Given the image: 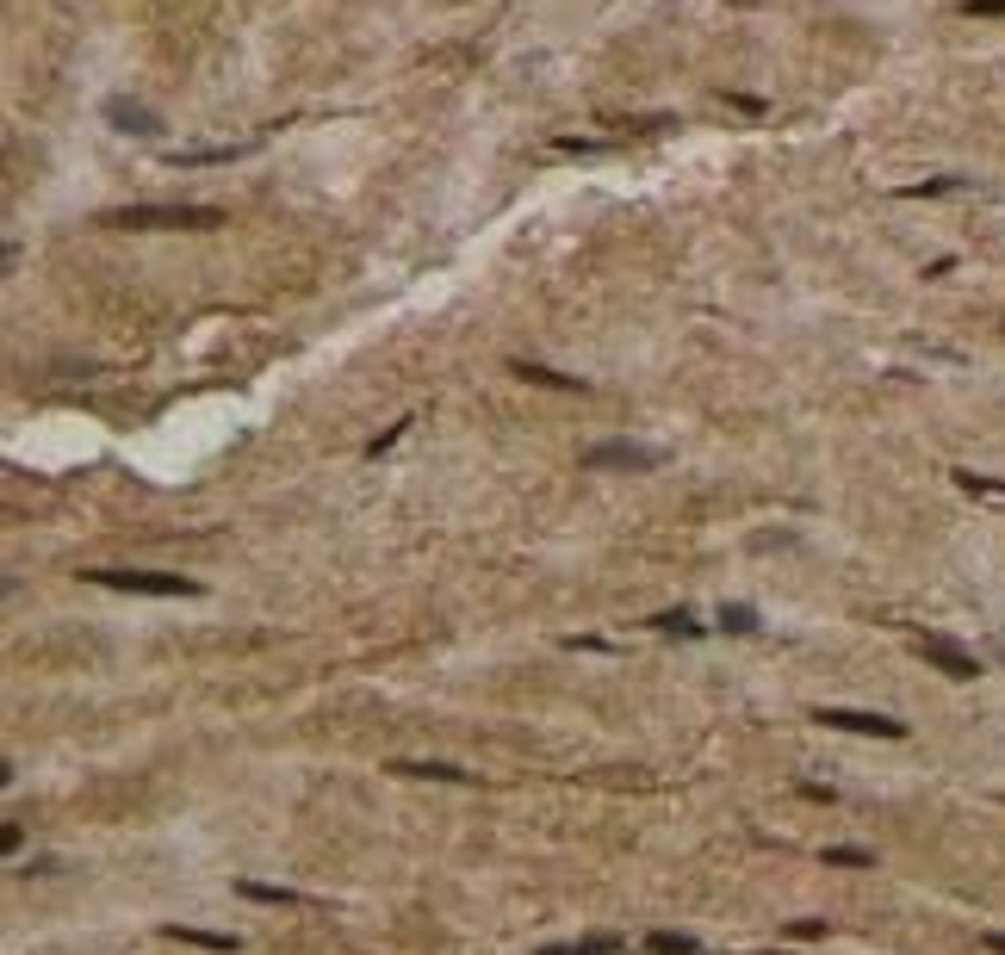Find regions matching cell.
Here are the masks:
<instances>
[{"mask_svg": "<svg viewBox=\"0 0 1005 955\" xmlns=\"http://www.w3.org/2000/svg\"><path fill=\"white\" fill-rule=\"evenodd\" d=\"M106 229H217L224 224V205H118V211H99Z\"/></svg>", "mask_w": 1005, "mask_h": 955, "instance_id": "6da1fadb", "label": "cell"}, {"mask_svg": "<svg viewBox=\"0 0 1005 955\" xmlns=\"http://www.w3.org/2000/svg\"><path fill=\"white\" fill-rule=\"evenodd\" d=\"M81 583H99V590H131V596H199L205 583L199 577H175V571H131V565H87Z\"/></svg>", "mask_w": 1005, "mask_h": 955, "instance_id": "7a4b0ae2", "label": "cell"}, {"mask_svg": "<svg viewBox=\"0 0 1005 955\" xmlns=\"http://www.w3.org/2000/svg\"><path fill=\"white\" fill-rule=\"evenodd\" d=\"M583 465H590V472H658L664 453L646 447V440H596V447L583 453Z\"/></svg>", "mask_w": 1005, "mask_h": 955, "instance_id": "3957f363", "label": "cell"}, {"mask_svg": "<svg viewBox=\"0 0 1005 955\" xmlns=\"http://www.w3.org/2000/svg\"><path fill=\"white\" fill-rule=\"evenodd\" d=\"M912 651H919L931 670H944L949 683H974V676H981V658H974V651H962L956 639H944V633H919V639H912Z\"/></svg>", "mask_w": 1005, "mask_h": 955, "instance_id": "277c9868", "label": "cell"}, {"mask_svg": "<svg viewBox=\"0 0 1005 955\" xmlns=\"http://www.w3.org/2000/svg\"><path fill=\"white\" fill-rule=\"evenodd\" d=\"M819 727H838V732H856V739H907V720L894 714H863V707H813Z\"/></svg>", "mask_w": 1005, "mask_h": 955, "instance_id": "5b68a950", "label": "cell"}, {"mask_svg": "<svg viewBox=\"0 0 1005 955\" xmlns=\"http://www.w3.org/2000/svg\"><path fill=\"white\" fill-rule=\"evenodd\" d=\"M106 125L125 131V137H155V131H162V113L143 106V99H131V94H113V99H106Z\"/></svg>", "mask_w": 1005, "mask_h": 955, "instance_id": "8992f818", "label": "cell"}, {"mask_svg": "<svg viewBox=\"0 0 1005 955\" xmlns=\"http://www.w3.org/2000/svg\"><path fill=\"white\" fill-rule=\"evenodd\" d=\"M255 150H261V137H249V143H205V150H168V162L175 168H217V162H243Z\"/></svg>", "mask_w": 1005, "mask_h": 955, "instance_id": "52a82bcc", "label": "cell"}, {"mask_svg": "<svg viewBox=\"0 0 1005 955\" xmlns=\"http://www.w3.org/2000/svg\"><path fill=\"white\" fill-rule=\"evenodd\" d=\"M509 373H516V379H528V385H553V391H590V379H571V373H553V366H541V361H522V354H516V361H509Z\"/></svg>", "mask_w": 1005, "mask_h": 955, "instance_id": "ba28073f", "label": "cell"}, {"mask_svg": "<svg viewBox=\"0 0 1005 955\" xmlns=\"http://www.w3.org/2000/svg\"><path fill=\"white\" fill-rule=\"evenodd\" d=\"M162 936H175V943H193V950H212V955H236V950H243V936L199 931V924H162Z\"/></svg>", "mask_w": 1005, "mask_h": 955, "instance_id": "9c48e42d", "label": "cell"}, {"mask_svg": "<svg viewBox=\"0 0 1005 955\" xmlns=\"http://www.w3.org/2000/svg\"><path fill=\"white\" fill-rule=\"evenodd\" d=\"M391 776H410V782H460V788L478 782V776L460 769V764H391Z\"/></svg>", "mask_w": 1005, "mask_h": 955, "instance_id": "30bf717a", "label": "cell"}, {"mask_svg": "<svg viewBox=\"0 0 1005 955\" xmlns=\"http://www.w3.org/2000/svg\"><path fill=\"white\" fill-rule=\"evenodd\" d=\"M534 955H627V936H583V943H546Z\"/></svg>", "mask_w": 1005, "mask_h": 955, "instance_id": "8fae6325", "label": "cell"}, {"mask_svg": "<svg viewBox=\"0 0 1005 955\" xmlns=\"http://www.w3.org/2000/svg\"><path fill=\"white\" fill-rule=\"evenodd\" d=\"M236 894L255 899V906H310L305 894H292V887H268V881H236Z\"/></svg>", "mask_w": 1005, "mask_h": 955, "instance_id": "7c38bea8", "label": "cell"}, {"mask_svg": "<svg viewBox=\"0 0 1005 955\" xmlns=\"http://www.w3.org/2000/svg\"><path fill=\"white\" fill-rule=\"evenodd\" d=\"M646 955H701V936H689V931H652V936H646Z\"/></svg>", "mask_w": 1005, "mask_h": 955, "instance_id": "4fadbf2b", "label": "cell"}, {"mask_svg": "<svg viewBox=\"0 0 1005 955\" xmlns=\"http://www.w3.org/2000/svg\"><path fill=\"white\" fill-rule=\"evenodd\" d=\"M646 627H658V633H683V639H701L708 627H696V614L689 609H671V614H652Z\"/></svg>", "mask_w": 1005, "mask_h": 955, "instance_id": "5bb4252c", "label": "cell"}, {"mask_svg": "<svg viewBox=\"0 0 1005 955\" xmlns=\"http://www.w3.org/2000/svg\"><path fill=\"white\" fill-rule=\"evenodd\" d=\"M720 627L745 639V633H757L764 621H757V609H752V602H726V609H720Z\"/></svg>", "mask_w": 1005, "mask_h": 955, "instance_id": "9a60e30c", "label": "cell"}, {"mask_svg": "<svg viewBox=\"0 0 1005 955\" xmlns=\"http://www.w3.org/2000/svg\"><path fill=\"white\" fill-rule=\"evenodd\" d=\"M968 187L962 174H937V180H912V187H900V199H937V192H956Z\"/></svg>", "mask_w": 1005, "mask_h": 955, "instance_id": "2e32d148", "label": "cell"}, {"mask_svg": "<svg viewBox=\"0 0 1005 955\" xmlns=\"http://www.w3.org/2000/svg\"><path fill=\"white\" fill-rule=\"evenodd\" d=\"M826 869H875V850H856V844H831Z\"/></svg>", "mask_w": 1005, "mask_h": 955, "instance_id": "e0dca14e", "label": "cell"}, {"mask_svg": "<svg viewBox=\"0 0 1005 955\" xmlns=\"http://www.w3.org/2000/svg\"><path fill=\"white\" fill-rule=\"evenodd\" d=\"M404 428H410V416H404V422H391V428H386V435H373V440H367V459H379V453H391V447H398V440H404Z\"/></svg>", "mask_w": 1005, "mask_h": 955, "instance_id": "ac0fdd59", "label": "cell"}, {"mask_svg": "<svg viewBox=\"0 0 1005 955\" xmlns=\"http://www.w3.org/2000/svg\"><path fill=\"white\" fill-rule=\"evenodd\" d=\"M949 478H956L962 491H1000L1005 497V478H981V472H949Z\"/></svg>", "mask_w": 1005, "mask_h": 955, "instance_id": "d6986e66", "label": "cell"}, {"mask_svg": "<svg viewBox=\"0 0 1005 955\" xmlns=\"http://www.w3.org/2000/svg\"><path fill=\"white\" fill-rule=\"evenodd\" d=\"M968 20H1005V0H962Z\"/></svg>", "mask_w": 1005, "mask_h": 955, "instance_id": "ffe728a7", "label": "cell"}, {"mask_svg": "<svg viewBox=\"0 0 1005 955\" xmlns=\"http://www.w3.org/2000/svg\"><path fill=\"white\" fill-rule=\"evenodd\" d=\"M0 844H7V857H20V844H25V825H20V820H7V832H0Z\"/></svg>", "mask_w": 1005, "mask_h": 955, "instance_id": "44dd1931", "label": "cell"}, {"mask_svg": "<svg viewBox=\"0 0 1005 955\" xmlns=\"http://www.w3.org/2000/svg\"><path fill=\"white\" fill-rule=\"evenodd\" d=\"M789 936H826V918H794Z\"/></svg>", "mask_w": 1005, "mask_h": 955, "instance_id": "7402d4cb", "label": "cell"}, {"mask_svg": "<svg viewBox=\"0 0 1005 955\" xmlns=\"http://www.w3.org/2000/svg\"><path fill=\"white\" fill-rule=\"evenodd\" d=\"M986 950H993V955H1005V931H986Z\"/></svg>", "mask_w": 1005, "mask_h": 955, "instance_id": "603a6c76", "label": "cell"}]
</instances>
